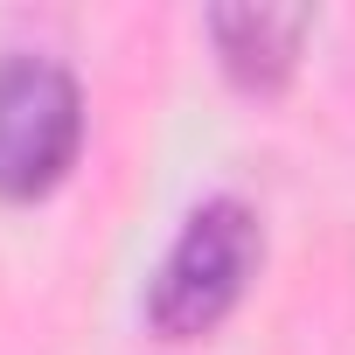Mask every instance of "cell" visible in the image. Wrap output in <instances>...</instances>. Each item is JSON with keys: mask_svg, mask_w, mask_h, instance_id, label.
<instances>
[{"mask_svg": "<svg viewBox=\"0 0 355 355\" xmlns=\"http://www.w3.org/2000/svg\"><path fill=\"white\" fill-rule=\"evenodd\" d=\"M265 258V230L258 209L237 196H209L202 209H189V223L174 230L167 258L146 279V327L160 341H202L230 320V306L244 300L251 272Z\"/></svg>", "mask_w": 355, "mask_h": 355, "instance_id": "6da1fadb", "label": "cell"}, {"mask_svg": "<svg viewBox=\"0 0 355 355\" xmlns=\"http://www.w3.org/2000/svg\"><path fill=\"white\" fill-rule=\"evenodd\" d=\"M84 91L56 56H0V202H35L77 167Z\"/></svg>", "mask_w": 355, "mask_h": 355, "instance_id": "7a4b0ae2", "label": "cell"}, {"mask_svg": "<svg viewBox=\"0 0 355 355\" xmlns=\"http://www.w3.org/2000/svg\"><path fill=\"white\" fill-rule=\"evenodd\" d=\"M313 35V8H209V42L237 91L265 98L300 70V42Z\"/></svg>", "mask_w": 355, "mask_h": 355, "instance_id": "3957f363", "label": "cell"}]
</instances>
